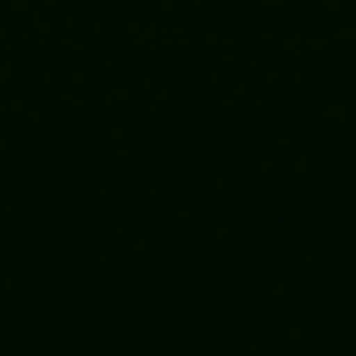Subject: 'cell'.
<instances>
[]
</instances>
